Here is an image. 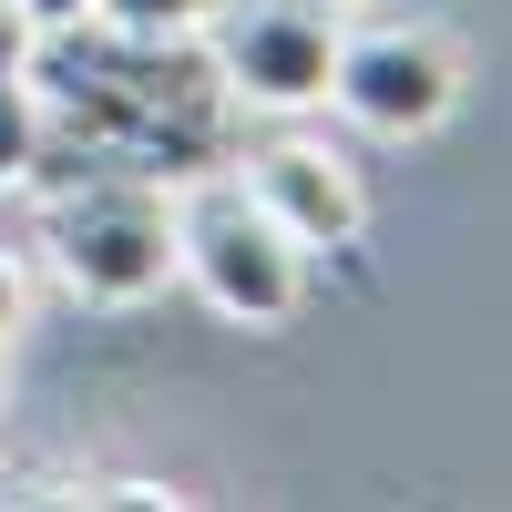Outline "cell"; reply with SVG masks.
Returning a JSON list of instances; mask_svg holds the SVG:
<instances>
[{
	"mask_svg": "<svg viewBox=\"0 0 512 512\" xmlns=\"http://www.w3.org/2000/svg\"><path fill=\"white\" fill-rule=\"evenodd\" d=\"M21 82L41 93V154H31V185H62V175H154V185H185L205 164H236V93L205 31H113L93 11L72 21H41L31 31V62Z\"/></svg>",
	"mask_w": 512,
	"mask_h": 512,
	"instance_id": "cell-1",
	"label": "cell"
},
{
	"mask_svg": "<svg viewBox=\"0 0 512 512\" xmlns=\"http://www.w3.org/2000/svg\"><path fill=\"white\" fill-rule=\"evenodd\" d=\"M175 205V277H195V297L226 328H287L297 297H308V256L277 236V216L246 195L236 164H205V175L164 185Z\"/></svg>",
	"mask_w": 512,
	"mask_h": 512,
	"instance_id": "cell-2",
	"label": "cell"
},
{
	"mask_svg": "<svg viewBox=\"0 0 512 512\" xmlns=\"http://www.w3.org/2000/svg\"><path fill=\"white\" fill-rule=\"evenodd\" d=\"M41 246H52V267L72 297H93V308H144V297L175 277V205H164L154 175H62L41 185Z\"/></svg>",
	"mask_w": 512,
	"mask_h": 512,
	"instance_id": "cell-3",
	"label": "cell"
},
{
	"mask_svg": "<svg viewBox=\"0 0 512 512\" xmlns=\"http://www.w3.org/2000/svg\"><path fill=\"white\" fill-rule=\"evenodd\" d=\"M328 103L379 144H420L441 134L451 103H461V52L420 21H379V31H338V62H328Z\"/></svg>",
	"mask_w": 512,
	"mask_h": 512,
	"instance_id": "cell-4",
	"label": "cell"
},
{
	"mask_svg": "<svg viewBox=\"0 0 512 512\" xmlns=\"http://www.w3.org/2000/svg\"><path fill=\"white\" fill-rule=\"evenodd\" d=\"M205 52H216V72H226L236 103H256V113H308V103H328L338 21L318 11V0H236Z\"/></svg>",
	"mask_w": 512,
	"mask_h": 512,
	"instance_id": "cell-5",
	"label": "cell"
},
{
	"mask_svg": "<svg viewBox=\"0 0 512 512\" xmlns=\"http://www.w3.org/2000/svg\"><path fill=\"white\" fill-rule=\"evenodd\" d=\"M236 175H246V195L277 216V236H287L297 256H349L359 226H369L359 175H349L328 144H308V134H287V144H267V154H246Z\"/></svg>",
	"mask_w": 512,
	"mask_h": 512,
	"instance_id": "cell-6",
	"label": "cell"
},
{
	"mask_svg": "<svg viewBox=\"0 0 512 512\" xmlns=\"http://www.w3.org/2000/svg\"><path fill=\"white\" fill-rule=\"evenodd\" d=\"M31 154H41V93L0 72V185H31Z\"/></svg>",
	"mask_w": 512,
	"mask_h": 512,
	"instance_id": "cell-7",
	"label": "cell"
},
{
	"mask_svg": "<svg viewBox=\"0 0 512 512\" xmlns=\"http://www.w3.org/2000/svg\"><path fill=\"white\" fill-rule=\"evenodd\" d=\"M93 21H113V31H154V41H175V31H205V21H216V0H93Z\"/></svg>",
	"mask_w": 512,
	"mask_h": 512,
	"instance_id": "cell-8",
	"label": "cell"
},
{
	"mask_svg": "<svg viewBox=\"0 0 512 512\" xmlns=\"http://www.w3.org/2000/svg\"><path fill=\"white\" fill-rule=\"evenodd\" d=\"M21 318H31V277H21V256H0V349H11Z\"/></svg>",
	"mask_w": 512,
	"mask_h": 512,
	"instance_id": "cell-9",
	"label": "cell"
},
{
	"mask_svg": "<svg viewBox=\"0 0 512 512\" xmlns=\"http://www.w3.org/2000/svg\"><path fill=\"white\" fill-rule=\"evenodd\" d=\"M31 31H41V21L21 11V0H0V72H21V62H31Z\"/></svg>",
	"mask_w": 512,
	"mask_h": 512,
	"instance_id": "cell-10",
	"label": "cell"
},
{
	"mask_svg": "<svg viewBox=\"0 0 512 512\" xmlns=\"http://www.w3.org/2000/svg\"><path fill=\"white\" fill-rule=\"evenodd\" d=\"M31 21H72V11H93V0H21Z\"/></svg>",
	"mask_w": 512,
	"mask_h": 512,
	"instance_id": "cell-11",
	"label": "cell"
}]
</instances>
